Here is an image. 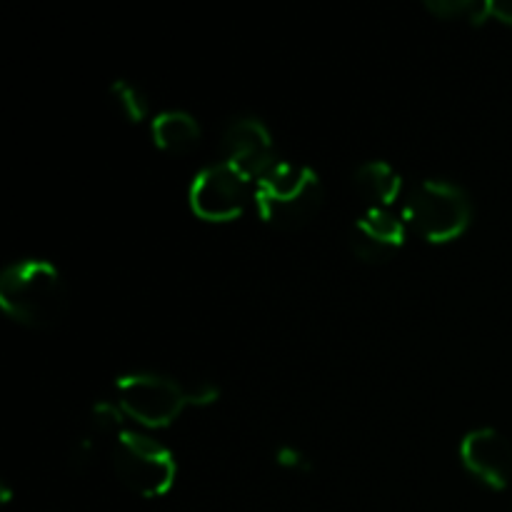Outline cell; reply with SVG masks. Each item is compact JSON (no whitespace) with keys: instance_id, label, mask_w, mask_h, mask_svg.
<instances>
[{"instance_id":"6da1fadb","label":"cell","mask_w":512,"mask_h":512,"mask_svg":"<svg viewBox=\"0 0 512 512\" xmlns=\"http://www.w3.org/2000/svg\"><path fill=\"white\" fill-rule=\"evenodd\" d=\"M0 305L25 328H53L68 308V285L48 260H18L0 275Z\"/></svg>"},{"instance_id":"7a4b0ae2","label":"cell","mask_w":512,"mask_h":512,"mask_svg":"<svg viewBox=\"0 0 512 512\" xmlns=\"http://www.w3.org/2000/svg\"><path fill=\"white\" fill-rule=\"evenodd\" d=\"M253 203L260 220L270 228L298 230L318 215L323 205V183L308 165L278 160L255 180Z\"/></svg>"},{"instance_id":"3957f363","label":"cell","mask_w":512,"mask_h":512,"mask_svg":"<svg viewBox=\"0 0 512 512\" xmlns=\"http://www.w3.org/2000/svg\"><path fill=\"white\" fill-rule=\"evenodd\" d=\"M403 220L428 243H450L473 223V203L450 180H423L405 200Z\"/></svg>"},{"instance_id":"277c9868","label":"cell","mask_w":512,"mask_h":512,"mask_svg":"<svg viewBox=\"0 0 512 512\" xmlns=\"http://www.w3.org/2000/svg\"><path fill=\"white\" fill-rule=\"evenodd\" d=\"M113 468L120 483L143 498H163L175 483V458L150 435L123 430L115 435Z\"/></svg>"},{"instance_id":"5b68a950","label":"cell","mask_w":512,"mask_h":512,"mask_svg":"<svg viewBox=\"0 0 512 512\" xmlns=\"http://www.w3.org/2000/svg\"><path fill=\"white\" fill-rule=\"evenodd\" d=\"M115 403L145 428H165L190 405L188 385L155 373L123 375L115 383Z\"/></svg>"},{"instance_id":"8992f818","label":"cell","mask_w":512,"mask_h":512,"mask_svg":"<svg viewBox=\"0 0 512 512\" xmlns=\"http://www.w3.org/2000/svg\"><path fill=\"white\" fill-rule=\"evenodd\" d=\"M255 183L228 160L208 165L190 183V208L210 223L235 220L253 200Z\"/></svg>"},{"instance_id":"52a82bcc","label":"cell","mask_w":512,"mask_h":512,"mask_svg":"<svg viewBox=\"0 0 512 512\" xmlns=\"http://www.w3.org/2000/svg\"><path fill=\"white\" fill-rule=\"evenodd\" d=\"M460 460L478 483L505 490L512 480V445L493 428L470 430L460 443Z\"/></svg>"},{"instance_id":"ba28073f","label":"cell","mask_w":512,"mask_h":512,"mask_svg":"<svg viewBox=\"0 0 512 512\" xmlns=\"http://www.w3.org/2000/svg\"><path fill=\"white\" fill-rule=\"evenodd\" d=\"M405 235L403 218L385 208H368L350 228V250L363 263H388L405 245Z\"/></svg>"},{"instance_id":"9c48e42d","label":"cell","mask_w":512,"mask_h":512,"mask_svg":"<svg viewBox=\"0 0 512 512\" xmlns=\"http://www.w3.org/2000/svg\"><path fill=\"white\" fill-rule=\"evenodd\" d=\"M223 153L230 165L248 175L250 180H258L265 170L273 168L275 148L273 135L258 118H235L230 120L223 133Z\"/></svg>"},{"instance_id":"30bf717a","label":"cell","mask_w":512,"mask_h":512,"mask_svg":"<svg viewBox=\"0 0 512 512\" xmlns=\"http://www.w3.org/2000/svg\"><path fill=\"white\" fill-rule=\"evenodd\" d=\"M353 185L355 190L363 195L365 203H368L370 208L390 210V205L400 198L403 178H400L398 170L390 163H385V160H370V163H363L355 170Z\"/></svg>"},{"instance_id":"8fae6325","label":"cell","mask_w":512,"mask_h":512,"mask_svg":"<svg viewBox=\"0 0 512 512\" xmlns=\"http://www.w3.org/2000/svg\"><path fill=\"white\" fill-rule=\"evenodd\" d=\"M150 130H153L155 145L165 153L175 155L190 153L200 143V135H203L198 120L185 113V110H165V113L155 115Z\"/></svg>"},{"instance_id":"7c38bea8","label":"cell","mask_w":512,"mask_h":512,"mask_svg":"<svg viewBox=\"0 0 512 512\" xmlns=\"http://www.w3.org/2000/svg\"><path fill=\"white\" fill-rule=\"evenodd\" d=\"M110 103L128 123H140L148 118V100H145L143 90L130 80H115L110 85Z\"/></svg>"},{"instance_id":"4fadbf2b","label":"cell","mask_w":512,"mask_h":512,"mask_svg":"<svg viewBox=\"0 0 512 512\" xmlns=\"http://www.w3.org/2000/svg\"><path fill=\"white\" fill-rule=\"evenodd\" d=\"M123 418L125 413L120 410L118 403H110V400H100L98 405L90 413V428H93L95 435H110V433H123Z\"/></svg>"},{"instance_id":"5bb4252c","label":"cell","mask_w":512,"mask_h":512,"mask_svg":"<svg viewBox=\"0 0 512 512\" xmlns=\"http://www.w3.org/2000/svg\"><path fill=\"white\" fill-rule=\"evenodd\" d=\"M275 458H278V463L283 465V468H293V470H300L305 465V455L300 453L298 448H290V445H283V448L275 453Z\"/></svg>"},{"instance_id":"9a60e30c","label":"cell","mask_w":512,"mask_h":512,"mask_svg":"<svg viewBox=\"0 0 512 512\" xmlns=\"http://www.w3.org/2000/svg\"><path fill=\"white\" fill-rule=\"evenodd\" d=\"M490 18H498L500 23L512 25V0H498V3H490Z\"/></svg>"}]
</instances>
